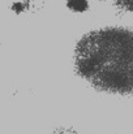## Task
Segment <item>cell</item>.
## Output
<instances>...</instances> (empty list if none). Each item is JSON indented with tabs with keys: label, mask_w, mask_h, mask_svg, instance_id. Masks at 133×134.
Here are the masks:
<instances>
[{
	"label": "cell",
	"mask_w": 133,
	"mask_h": 134,
	"mask_svg": "<svg viewBox=\"0 0 133 134\" xmlns=\"http://www.w3.org/2000/svg\"><path fill=\"white\" fill-rule=\"evenodd\" d=\"M78 74L110 94L132 90L133 37L129 27H103L86 34L76 48Z\"/></svg>",
	"instance_id": "cell-1"
},
{
	"label": "cell",
	"mask_w": 133,
	"mask_h": 134,
	"mask_svg": "<svg viewBox=\"0 0 133 134\" xmlns=\"http://www.w3.org/2000/svg\"><path fill=\"white\" fill-rule=\"evenodd\" d=\"M56 134H78V133L72 132V130H60L59 133H56Z\"/></svg>",
	"instance_id": "cell-2"
}]
</instances>
